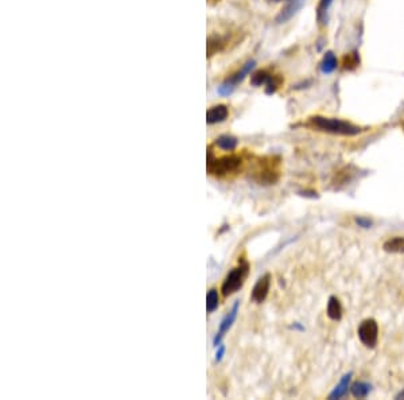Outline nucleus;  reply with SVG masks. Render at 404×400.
Masks as SVG:
<instances>
[{"label":"nucleus","instance_id":"nucleus-1","mask_svg":"<svg viewBox=\"0 0 404 400\" xmlns=\"http://www.w3.org/2000/svg\"><path fill=\"white\" fill-rule=\"evenodd\" d=\"M312 123L320 131L329 132V134L343 135V136H354L361 132V128L352 123L344 121L333 117H323V116H314L312 117Z\"/></svg>","mask_w":404,"mask_h":400},{"label":"nucleus","instance_id":"nucleus-2","mask_svg":"<svg viewBox=\"0 0 404 400\" xmlns=\"http://www.w3.org/2000/svg\"><path fill=\"white\" fill-rule=\"evenodd\" d=\"M241 167V158L236 155L223 157L215 159L213 157L212 150L208 151V173L214 177H225L228 174L236 173Z\"/></svg>","mask_w":404,"mask_h":400},{"label":"nucleus","instance_id":"nucleus-3","mask_svg":"<svg viewBox=\"0 0 404 400\" xmlns=\"http://www.w3.org/2000/svg\"><path fill=\"white\" fill-rule=\"evenodd\" d=\"M248 271H250V266L245 262L240 263L239 267L232 269L231 272L227 275V278H225V281L223 283V287H221L223 295L229 296L232 294H235L236 291H239L242 287V285H244V282H245Z\"/></svg>","mask_w":404,"mask_h":400},{"label":"nucleus","instance_id":"nucleus-4","mask_svg":"<svg viewBox=\"0 0 404 400\" xmlns=\"http://www.w3.org/2000/svg\"><path fill=\"white\" fill-rule=\"evenodd\" d=\"M358 339L366 348H375L379 340V325L374 318L362 321L358 326Z\"/></svg>","mask_w":404,"mask_h":400},{"label":"nucleus","instance_id":"nucleus-5","mask_svg":"<svg viewBox=\"0 0 404 400\" xmlns=\"http://www.w3.org/2000/svg\"><path fill=\"white\" fill-rule=\"evenodd\" d=\"M239 307H240V302L237 300V302L233 304V307H232L231 312L228 313L227 316H225V318L221 321V323H220L219 331H217V334H215L214 340H213L214 347H219L220 343H221V340H223L224 334H225V333H227V331L231 329V326L236 321V317H237V313H239Z\"/></svg>","mask_w":404,"mask_h":400},{"label":"nucleus","instance_id":"nucleus-6","mask_svg":"<svg viewBox=\"0 0 404 400\" xmlns=\"http://www.w3.org/2000/svg\"><path fill=\"white\" fill-rule=\"evenodd\" d=\"M269 286H271V275L269 273H266L263 275L262 278H259V281L256 282L254 290H252V295H251V299L256 302V303H262L264 302V299L268 295L269 291Z\"/></svg>","mask_w":404,"mask_h":400},{"label":"nucleus","instance_id":"nucleus-7","mask_svg":"<svg viewBox=\"0 0 404 400\" xmlns=\"http://www.w3.org/2000/svg\"><path fill=\"white\" fill-rule=\"evenodd\" d=\"M229 115V111L225 105H215L212 107L206 113V123L208 124H217L221 123L227 119Z\"/></svg>","mask_w":404,"mask_h":400},{"label":"nucleus","instance_id":"nucleus-8","mask_svg":"<svg viewBox=\"0 0 404 400\" xmlns=\"http://www.w3.org/2000/svg\"><path fill=\"white\" fill-rule=\"evenodd\" d=\"M327 317L333 321H339L343 317V306L337 296H330L327 302Z\"/></svg>","mask_w":404,"mask_h":400},{"label":"nucleus","instance_id":"nucleus-9","mask_svg":"<svg viewBox=\"0 0 404 400\" xmlns=\"http://www.w3.org/2000/svg\"><path fill=\"white\" fill-rule=\"evenodd\" d=\"M352 376H353V374H352V372H349V374L345 375V376L341 379V381H339L338 384L335 385V388L333 389V392L329 395V399H339V397H343L344 395L348 392V388H349Z\"/></svg>","mask_w":404,"mask_h":400},{"label":"nucleus","instance_id":"nucleus-10","mask_svg":"<svg viewBox=\"0 0 404 400\" xmlns=\"http://www.w3.org/2000/svg\"><path fill=\"white\" fill-rule=\"evenodd\" d=\"M383 250L388 254H404V237L396 236L383 244Z\"/></svg>","mask_w":404,"mask_h":400},{"label":"nucleus","instance_id":"nucleus-11","mask_svg":"<svg viewBox=\"0 0 404 400\" xmlns=\"http://www.w3.org/2000/svg\"><path fill=\"white\" fill-rule=\"evenodd\" d=\"M370 389H372V385L369 383H365V381H356L350 385V392L354 397H358V399H364V397L368 396Z\"/></svg>","mask_w":404,"mask_h":400},{"label":"nucleus","instance_id":"nucleus-12","mask_svg":"<svg viewBox=\"0 0 404 400\" xmlns=\"http://www.w3.org/2000/svg\"><path fill=\"white\" fill-rule=\"evenodd\" d=\"M302 3H303V0H290L289 4L286 6V8L282 11L281 15L277 16V22L282 23V22H286L287 19H290L295 14L296 10L302 6Z\"/></svg>","mask_w":404,"mask_h":400},{"label":"nucleus","instance_id":"nucleus-13","mask_svg":"<svg viewBox=\"0 0 404 400\" xmlns=\"http://www.w3.org/2000/svg\"><path fill=\"white\" fill-rule=\"evenodd\" d=\"M254 68H255V61L246 62L245 65H244V68H242V69L240 70L239 73H236L235 76H233V77L229 78V80L227 81V84H229V85H232V86H233V85L241 82V81L244 80V78H245L246 74L250 73L251 70L254 69Z\"/></svg>","mask_w":404,"mask_h":400},{"label":"nucleus","instance_id":"nucleus-14","mask_svg":"<svg viewBox=\"0 0 404 400\" xmlns=\"http://www.w3.org/2000/svg\"><path fill=\"white\" fill-rule=\"evenodd\" d=\"M335 68H337V58H335V55L331 51H329L323 57V61L321 64V70H322L323 73L329 74L331 72H334Z\"/></svg>","mask_w":404,"mask_h":400},{"label":"nucleus","instance_id":"nucleus-15","mask_svg":"<svg viewBox=\"0 0 404 400\" xmlns=\"http://www.w3.org/2000/svg\"><path fill=\"white\" fill-rule=\"evenodd\" d=\"M217 146L221 148V150L225 151H233L237 146V139L231 136V135H223L217 139Z\"/></svg>","mask_w":404,"mask_h":400},{"label":"nucleus","instance_id":"nucleus-16","mask_svg":"<svg viewBox=\"0 0 404 400\" xmlns=\"http://www.w3.org/2000/svg\"><path fill=\"white\" fill-rule=\"evenodd\" d=\"M333 3V0H321L320 4H318V8H317V19L320 22L321 24L326 23V16H327V11H329V7Z\"/></svg>","mask_w":404,"mask_h":400},{"label":"nucleus","instance_id":"nucleus-17","mask_svg":"<svg viewBox=\"0 0 404 400\" xmlns=\"http://www.w3.org/2000/svg\"><path fill=\"white\" fill-rule=\"evenodd\" d=\"M217 307H219V293L215 289H212L206 296V310L208 313H213Z\"/></svg>","mask_w":404,"mask_h":400},{"label":"nucleus","instance_id":"nucleus-18","mask_svg":"<svg viewBox=\"0 0 404 400\" xmlns=\"http://www.w3.org/2000/svg\"><path fill=\"white\" fill-rule=\"evenodd\" d=\"M271 78V76H269L267 72H258V73H255L254 76H252V80H251V82H252V85H255V86H262V85H266L267 81Z\"/></svg>","mask_w":404,"mask_h":400},{"label":"nucleus","instance_id":"nucleus-19","mask_svg":"<svg viewBox=\"0 0 404 400\" xmlns=\"http://www.w3.org/2000/svg\"><path fill=\"white\" fill-rule=\"evenodd\" d=\"M358 62H360V58L357 57V54L356 53L348 54V55H345V58H344V68L348 70H352L358 65Z\"/></svg>","mask_w":404,"mask_h":400},{"label":"nucleus","instance_id":"nucleus-20","mask_svg":"<svg viewBox=\"0 0 404 400\" xmlns=\"http://www.w3.org/2000/svg\"><path fill=\"white\" fill-rule=\"evenodd\" d=\"M267 86H266V93L267 95H272V93L276 92L277 86H279V82H277L276 80H275V77H272L271 76V78H269L268 81H267Z\"/></svg>","mask_w":404,"mask_h":400},{"label":"nucleus","instance_id":"nucleus-21","mask_svg":"<svg viewBox=\"0 0 404 400\" xmlns=\"http://www.w3.org/2000/svg\"><path fill=\"white\" fill-rule=\"evenodd\" d=\"M356 223H357L358 227H361V228L372 227V221H370L369 219H364V217H357V219H356Z\"/></svg>","mask_w":404,"mask_h":400},{"label":"nucleus","instance_id":"nucleus-22","mask_svg":"<svg viewBox=\"0 0 404 400\" xmlns=\"http://www.w3.org/2000/svg\"><path fill=\"white\" fill-rule=\"evenodd\" d=\"M224 354H225V347L219 345V350H217V353H215V362L221 361L224 357Z\"/></svg>","mask_w":404,"mask_h":400},{"label":"nucleus","instance_id":"nucleus-23","mask_svg":"<svg viewBox=\"0 0 404 400\" xmlns=\"http://www.w3.org/2000/svg\"><path fill=\"white\" fill-rule=\"evenodd\" d=\"M299 194L303 197H312V198H316V197H318L317 196V193H314V192H299Z\"/></svg>","mask_w":404,"mask_h":400},{"label":"nucleus","instance_id":"nucleus-24","mask_svg":"<svg viewBox=\"0 0 404 400\" xmlns=\"http://www.w3.org/2000/svg\"><path fill=\"white\" fill-rule=\"evenodd\" d=\"M396 399H404V389L396 395Z\"/></svg>","mask_w":404,"mask_h":400},{"label":"nucleus","instance_id":"nucleus-25","mask_svg":"<svg viewBox=\"0 0 404 400\" xmlns=\"http://www.w3.org/2000/svg\"><path fill=\"white\" fill-rule=\"evenodd\" d=\"M272 2H281V0H272Z\"/></svg>","mask_w":404,"mask_h":400}]
</instances>
